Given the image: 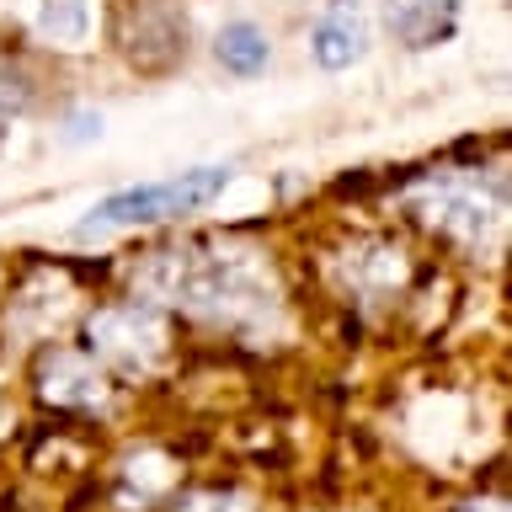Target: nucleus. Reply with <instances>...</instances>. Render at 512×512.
Here are the masks:
<instances>
[{"instance_id":"1","label":"nucleus","mask_w":512,"mask_h":512,"mask_svg":"<svg viewBox=\"0 0 512 512\" xmlns=\"http://www.w3.org/2000/svg\"><path fill=\"white\" fill-rule=\"evenodd\" d=\"M235 182V166H192L176 171L166 182H144V187H123L102 198L80 219V235H107V230H139V224H166V219H187L208 208L224 187Z\"/></svg>"},{"instance_id":"2","label":"nucleus","mask_w":512,"mask_h":512,"mask_svg":"<svg viewBox=\"0 0 512 512\" xmlns=\"http://www.w3.org/2000/svg\"><path fill=\"white\" fill-rule=\"evenodd\" d=\"M123 59L144 75H166L187 59V11L176 0H128L112 16Z\"/></svg>"},{"instance_id":"3","label":"nucleus","mask_w":512,"mask_h":512,"mask_svg":"<svg viewBox=\"0 0 512 512\" xmlns=\"http://www.w3.org/2000/svg\"><path fill=\"white\" fill-rule=\"evenodd\" d=\"M464 0H384V27L406 54H432L454 43Z\"/></svg>"},{"instance_id":"4","label":"nucleus","mask_w":512,"mask_h":512,"mask_svg":"<svg viewBox=\"0 0 512 512\" xmlns=\"http://www.w3.org/2000/svg\"><path fill=\"white\" fill-rule=\"evenodd\" d=\"M310 54L320 70H352L368 54V16L358 0H331L310 27Z\"/></svg>"},{"instance_id":"5","label":"nucleus","mask_w":512,"mask_h":512,"mask_svg":"<svg viewBox=\"0 0 512 512\" xmlns=\"http://www.w3.org/2000/svg\"><path fill=\"white\" fill-rule=\"evenodd\" d=\"M214 59L230 75L251 80V75H262L267 64H272V38L256 22H224L219 38H214Z\"/></svg>"},{"instance_id":"6","label":"nucleus","mask_w":512,"mask_h":512,"mask_svg":"<svg viewBox=\"0 0 512 512\" xmlns=\"http://www.w3.org/2000/svg\"><path fill=\"white\" fill-rule=\"evenodd\" d=\"M43 32L54 43H75L86 32V0H48L43 6Z\"/></svg>"},{"instance_id":"7","label":"nucleus","mask_w":512,"mask_h":512,"mask_svg":"<svg viewBox=\"0 0 512 512\" xmlns=\"http://www.w3.org/2000/svg\"><path fill=\"white\" fill-rule=\"evenodd\" d=\"M32 102H38V86H32V75L22 70V64L0 59V112H32Z\"/></svg>"},{"instance_id":"8","label":"nucleus","mask_w":512,"mask_h":512,"mask_svg":"<svg viewBox=\"0 0 512 512\" xmlns=\"http://www.w3.org/2000/svg\"><path fill=\"white\" fill-rule=\"evenodd\" d=\"M0 144H6V128H0Z\"/></svg>"}]
</instances>
